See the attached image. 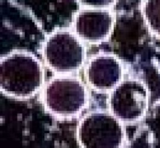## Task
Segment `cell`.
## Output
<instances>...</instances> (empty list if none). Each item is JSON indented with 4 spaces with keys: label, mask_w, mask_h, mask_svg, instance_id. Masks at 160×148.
Wrapping results in <instances>:
<instances>
[{
    "label": "cell",
    "mask_w": 160,
    "mask_h": 148,
    "mask_svg": "<svg viewBox=\"0 0 160 148\" xmlns=\"http://www.w3.org/2000/svg\"><path fill=\"white\" fill-rule=\"evenodd\" d=\"M44 69L31 52L14 49L0 60V86L4 94L26 99L35 95L44 85Z\"/></svg>",
    "instance_id": "1"
},
{
    "label": "cell",
    "mask_w": 160,
    "mask_h": 148,
    "mask_svg": "<svg viewBox=\"0 0 160 148\" xmlns=\"http://www.w3.org/2000/svg\"><path fill=\"white\" fill-rule=\"evenodd\" d=\"M41 52L46 67L56 75L72 74L87 61L85 43L68 28H58L48 34Z\"/></svg>",
    "instance_id": "2"
},
{
    "label": "cell",
    "mask_w": 160,
    "mask_h": 148,
    "mask_svg": "<svg viewBox=\"0 0 160 148\" xmlns=\"http://www.w3.org/2000/svg\"><path fill=\"white\" fill-rule=\"evenodd\" d=\"M41 99L45 109L62 118L79 114L89 102L88 89L82 80L72 74L56 75L42 89Z\"/></svg>",
    "instance_id": "3"
},
{
    "label": "cell",
    "mask_w": 160,
    "mask_h": 148,
    "mask_svg": "<svg viewBox=\"0 0 160 148\" xmlns=\"http://www.w3.org/2000/svg\"><path fill=\"white\" fill-rule=\"evenodd\" d=\"M76 132L82 148H121L126 141L123 122L109 111L102 110L86 114Z\"/></svg>",
    "instance_id": "4"
},
{
    "label": "cell",
    "mask_w": 160,
    "mask_h": 148,
    "mask_svg": "<svg viewBox=\"0 0 160 148\" xmlns=\"http://www.w3.org/2000/svg\"><path fill=\"white\" fill-rule=\"evenodd\" d=\"M110 92L109 111L122 122H136L145 116L149 98L148 88L142 81L124 78Z\"/></svg>",
    "instance_id": "5"
},
{
    "label": "cell",
    "mask_w": 160,
    "mask_h": 148,
    "mask_svg": "<svg viewBox=\"0 0 160 148\" xmlns=\"http://www.w3.org/2000/svg\"><path fill=\"white\" fill-rule=\"evenodd\" d=\"M115 21L111 7L81 5L72 16L71 29L84 43L99 44L109 39Z\"/></svg>",
    "instance_id": "6"
},
{
    "label": "cell",
    "mask_w": 160,
    "mask_h": 148,
    "mask_svg": "<svg viewBox=\"0 0 160 148\" xmlns=\"http://www.w3.org/2000/svg\"><path fill=\"white\" fill-rule=\"evenodd\" d=\"M84 77L88 84L99 92H111L124 79V66L116 55L99 52L87 59Z\"/></svg>",
    "instance_id": "7"
},
{
    "label": "cell",
    "mask_w": 160,
    "mask_h": 148,
    "mask_svg": "<svg viewBox=\"0 0 160 148\" xmlns=\"http://www.w3.org/2000/svg\"><path fill=\"white\" fill-rule=\"evenodd\" d=\"M141 9L149 32L160 39V0L142 1Z\"/></svg>",
    "instance_id": "8"
}]
</instances>
